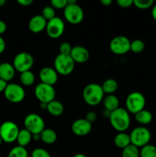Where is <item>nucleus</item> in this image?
<instances>
[{
  "label": "nucleus",
  "instance_id": "1",
  "mask_svg": "<svg viewBox=\"0 0 156 157\" xmlns=\"http://www.w3.org/2000/svg\"><path fill=\"white\" fill-rule=\"evenodd\" d=\"M109 120L112 127L119 133L126 131L129 128L131 124L129 113L126 109L122 107H119L112 111Z\"/></svg>",
  "mask_w": 156,
  "mask_h": 157
},
{
  "label": "nucleus",
  "instance_id": "2",
  "mask_svg": "<svg viewBox=\"0 0 156 157\" xmlns=\"http://www.w3.org/2000/svg\"><path fill=\"white\" fill-rule=\"evenodd\" d=\"M104 92L99 84L91 83L83 90V98L88 105L94 107L100 104L104 98Z\"/></svg>",
  "mask_w": 156,
  "mask_h": 157
},
{
  "label": "nucleus",
  "instance_id": "3",
  "mask_svg": "<svg viewBox=\"0 0 156 157\" xmlns=\"http://www.w3.org/2000/svg\"><path fill=\"white\" fill-rule=\"evenodd\" d=\"M145 104L146 100L145 96L139 91L131 92L125 99V109L128 113L133 114H136L141 110H144Z\"/></svg>",
  "mask_w": 156,
  "mask_h": 157
},
{
  "label": "nucleus",
  "instance_id": "4",
  "mask_svg": "<svg viewBox=\"0 0 156 157\" xmlns=\"http://www.w3.org/2000/svg\"><path fill=\"white\" fill-rule=\"evenodd\" d=\"M131 144L138 148H142L149 144L151 138V132L145 127L140 126L133 129L129 134Z\"/></svg>",
  "mask_w": 156,
  "mask_h": 157
},
{
  "label": "nucleus",
  "instance_id": "5",
  "mask_svg": "<svg viewBox=\"0 0 156 157\" xmlns=\"http://www.w3.org/2000/svg\"><path fill=\"white\" fill-rule=\"evenodd\" d=\"M54 66L58 75L67 76L73 72L75 67V62L70 55L59 54L55 58Z\"/></svg>",
  "mask_w": 156,
  "mask_h": 157
},
{
  "label": "nucleus",
  "instance_id": "6",
  "mask_svg": "<svg viewBox=\"0 0 156 157\" xmlns=\"http://www.w3.org/2000/svg\"><path fill=\"white\" fill-rule=\"evenodd\" d=\"M24 129L28 130L32 135L40 134L45 129L44 119L38 113H29L24 117Z\"/></svg>",
  "mask_w": 156,
  "mask_h": 157
},
{
  "label": "nucleus",
  "instance_id": "7",
  "mask_svg": "<svg viewBox=\"0 0 156 157\" xmlns=\"http://www.w3.org/2000/svg\"><path fill=\"white\" fill-rule=\"evenodd\" d=\"M19 128L13 121H5L0 125V136L3 142L12 144L17 140Z\"/></svg>",
  "mask_w": 156,
  "mask_h": 157
},
{
  "label": "nucleus",
  "instance_id": "8",
  "mask_svg": "<svg viewBox=\"0 0 156 157\" xmlns=\"http://www.w3.org/2000/svg\"><path fill=\"white\" fill-rule=\"evenodd\" d=\"M12 65L15 67V71L20 73L31 71L34 65V58L28 52H20L14 58Z\"/></svg>",
  "mask_w": 156,
  "mask_h": 157
},
{
  "label": "nucleus",
  "instance_id": "9",
  "mask_svg": "<svg viewBox=\"0 0 156 157\" xmlns=\"http://www.w3.org/2000/svg\"><path fill=\"white\" fill-rule=\"evenodd\" d=\"M35 95L40 103L48 104L50 101L55 100L56 91L54 86L39 83L35 88Z\"/></svg>",
  "mask_w": 156,
  "mask_h": 157
},
{
  "label": "nucleus",
  "instance_id": "10",
  "mask_svg": "<svg viewBox=\"0 0 156 157\" xmlns=\"http://www.w3.org/2000/svg\"><path fill=\"white\" fill-rule=\"evenodd\" d=\"M4 96L9 102L17 104L20 103L25 98V90L20 84L15 83L8 84L6 90L3 92Z\"/></svg>",
  "mask_w": 156,
  "mask_h": 157
},
{
  "label": "nucleus",
  "instance_id": "11",
  "mask_svg": "<svg viewBox=\"0 0 156 157\" xmlns=\"http://www.w3.org/2000/svg\"><path fill=\"white\" fill-rule=\"evenodd\" d=\"M64 18L72 25H77L83 21L84 12L82 8L76 4H67L64 9Z\"/></svg>",
  "mask_w": 156,
  "mask_h": 157
},
{
  "label": "nucleus",
  "instance_id": "12",
  "mask_svg": "<svg viewBox=\"0 0 156 157\" xmlns=\"http://www.w3.org/2000/svg\"><path fill=\"white\" fill-rule=\"evenodd\" d=\"M130 44L131 41L126 36L118 35L111 40L110 48L116 55H124L130 51Z\"/></svg>",
  "mask_w": 156,
  "mask_h": 157
},
{
  "label": "nucleus",
  "instance_id": "13",
  "mask_svg": "<svg viewBox=\"0 0 156 157\" xmlns=\"http://www.w3.org/2000/svg\"><path fill=\"white\" fill-rule=\"evenodd\" d=\"M45 30L50 38L57 39L64 34L65 30L64 21L59 17H54L51 20L47 21Z\"/></svg>",
  "mask_w": 156,
  "mask_h": 157
},
{
  "label": "nucleus",
  "instance_id": "14",
  "mask_svg": "<svg viewBox=\"0 0 156 157\" xmlns=\"http://www.w3.org/2000/svg\"><path fill=\"white\" fill-rule=\"evenodd\" d=\"M71 130L73 134L77 136L88 135L92 130V124L89 123L85 118L77 119L71 125Z\"/></svg>",
  "mask_w": 156,
  "mask_h": 157
},
{
  "label": "nucleus",
  "instance_id": "15",
  "mask_svg": "<svg viewBox=\"0 0 156 157\" xmlns=\"http://www.w3.org/2000/svg\"><path fill=\"white\" fill-rule=\"evenodd\" d=\"M39 78L41 83L54 86L58 80V74L53 67H44L39 71Z\"/></svg>",
  "mask_w": 156,
  "mask_h": 157
},
{
  "label": "nucleus",
  "instance_id": "16",
  "mask_svg": "<svg viewBox=\"0 0 156 157\" xmlns=\"http://www.w3.org/2000/svg\"><path fill=\"white\" fill-rule=\"evenodd\" d=\"M70 57L73 61L78 64H84L86 63L90 58V52L84 46L76 45L72 48L71 52L70 54Z\"/></svg>",
  "mask_w": 156,
  "mask_h": 157
},
{
  "label": "nucleus",
  "instance_id": "17",
  "mask_svg": "<svg viewBox=\"0 0 156 157\" xmlns=\"http://www.w3.org/2000/svg\"><path fill=\"white\" fill-rule=\"evenodd\" d=\"M47 21L41 15H34L28 22V29L33 33H40L46 29Z\"/></svg>",
  "mask_w": 156,
  "mask_h": 157
},
{
  "label": "nucleus",
  "instance_id": "18",
  "mask_svg": "<svg viewBox=\"0 0 156 157\" xmlns=\"http://www.w3.org/2000/svg\"><path fill=\"white\" fill-rule=\"evenodd\" d=\"M15 69L12 64L2 62L0 64V78L6 82L12 81L15 75Z\"/></svg>",
  "mask_w": 156,
  "mask_h": 157
},
{
  "label": "nucleus",
  "instance_id": "19",
  "mask_svg": "<svg viewBox=\"0 0 156 157\" xmlns=\"http://www.w3.org/2000/svg\"><path fill=\"white\" fill-rule=\"evenodd\" d=\"M102 103H103L105 110H109L110 112L113 111V110H116L119 107V98L114 94H109L104 97L103 100H102Z\"/></svg>",
  "mask_w": 156,
  "mask_h": 157
},
{
  "label": "nucleus",
  "instance_id": "20",
  "mask_svg": "<svg viewBox=\"0 0 156 157\" xmlns=\"http://www.w3.org/2000/svg\"><path fill=\"white\" fill-rule=\"evenodd\" d=\"M64 107L61 102L57 100L50 101L47 104V111L54 117H59L64 113Z\"/></svg>",
  "mask_w": 156,
  "mask_h": 157
},
{
  "label": "nucleus",
  "instance_id": "21",
  "mask_svg": "<svg viewBox=\"0 0 156 157\" xmlns=\"http://www.w3.org/2000/svg\"><path fill=\"white\" fill-rule=\"evenodd\" d=\"M114 144L116 146V147L123 150L124 148L131 144L129 134L125 132L118 133L114 137Z\"/></svg>",
  "mask_w": 156,
  "mask_h": 157
},
{
  "label": "nucleus",
  "instance_id": "22",
  "mask_svg": "<svg viewBox=\"0 0 156 157\" xmlns=\"http://www.w3.org/2000/svg\"><path fill=\"white\" fill-rule=\"evenodd\" d=\"M41 140L42 141L44 144H47V145H50L56 142L57 139H58V135L57 133L54 130L50 128H45L41 133Z\"/></svg>",
  "mask_w": 156,
  "mask_h": 157
},
{
  "label": "nucleus",
  "instance_id": "23",
  "mask_svg": "<svg viewBox=\"0 0 156 157\" xmlns=\"http://www.w3.org/2000/svg\"><path fill=\"white\" fill-rule=\"evenodd\" d=\"M135 119L139 124L144 127V126L149 124L152 121L153 116L152 113L149 110L144 109L135 114Z\"/></svg>",
  "mask_w": 156,
  "mask_h": 157
},
{
  "label": "nucleus",
  "instance_id": "24",
  "mask_svg": "<svg viewBox=\"0 0 156 157\" xmlns=\"http://www.w3.org/2000/svg\"><path fill=\"white\" fill-rule=\"evenodd\" d=\"M32 140V134L27 130L26 129H22L19 130L18 137H17V142H18V146L20 147H25L26 146L28 145Z\"/></svg>",
  "mask_w": 156,
  "mask_h": 157
},
{
  "label": "nucleus",
  "instance_id": "25",
  "mask_svg": "<svg viewBox=\"0 0 156 157\" xmlns=\"http://www.w3.org/2000/svg\"><path fill=\"white\" fill-rule=\"evenodd\" d=\"M104 94L106 95L114 94L115 92L118 89V83L113 78H108L101 85Z\"/></svg>",
  "mask_w": 156,
  "mask_h": 157
},
{
  "label": "nucleus",
  "instance_id": "26",
  "mask_svg": "<svg viewBox=\"0 0 156 157\" xmlns=\"http://www.w3.org/2000/svg\"><path fill=\"white\" fill-rule=\"evenodd\" d=\"M19 79L22 85L28 87L34 84L35 81V76L32 71H28L20 73Z\"/></svg>",
  "mask_w": 156,
  "mask_h": 157
},
{
  "label": "nucleus",
  "instance_id": "27",
  "mask_svg": "<svg viewBox=\"0 0 156 157\" xmlns=\"http://www.w3.org/2000/svg\"><path fill=\"white\" fill-rule=\"evenodd\" d=\"M140 150L136 146L130 144L124 148L122 152V157H139Z\"/></svg>",
  "mask_w": 156,
  "mask_h": 157
},
{
  "label": "nucleus",
  "instance_id": "28",
  "mask_svg": "<svg viewBox=\"0 0 156 157\" xmlns=\"http://www.w3.org/2000/svg\"><path fill=\"white\" fill-rule=\"evenodd\" d=\"M7 157H28V153L25 147L18 145L9 151Z\"/></svg>",
  "mask_w": 156,
  "mask_h": 157
},
{
  "label": "nucleus",
  "instance_id": "29",
  "mask_svg": "<svg viewBox=\"0 0 156 157\" xmlns=\"http://www.w3.org/2000/svg\"><path fill=\"white\" fill-rule=\"evenodd\" d=\"M139 157H156V147L151 144H148L142 147Z\"/></svg>",
  "mask_w": 156,
  "mask_h": 157
},
{
  "label": "nucleus",
  "instance_id": "30",
  "mask_svg": "<svg viewBox=\"0 0 156 157\" xmlns=\"http://www.w3.org/2000/svg\"><path fill=\"white\" fill-rule=\"evenodd\" d=\"M145 43L143 41L140 39H136L134 41H131L130 44V51L134 53H141L145 49Z\"/></svg>",
  "mask_w": 156,
  "mask_h": 157
},
{
  "label": "nucleus",
  "instance_id": "31",
  "mask_svg": "<svg viewBox=\"0 0 156 157\" xmlns=\"http://www.w3.org/2000/svg\"><path fill=\"white\" fill-rule=\"evenodd\" d=\"M133 5L139 9H147L154 6L153 0H133Z\"/></svg>",
  "mask_w": 156,
  "mask_h": 157
},
{
  "label": "nucleus",
  "instance_id": "32",
  "mask_svg": "<svg viewBox=\"0 0 156 157\" xmlns=\"http://www.w3.org/2000/svg\"><path fill=\"white\" fill-rule=\"evenodd\" d=\"M41 15H42L47 21H50L52 18L56 17V15H55V9H54L51 6H45V7L43 9L42 12H41Z\"/></svg>",
  "mask_w": 156,
  "mask_h": 157
},
{
  "label": "nucleus",
  "instance_id": "33",
  "mask_svg": "<svg viewBox=\"0 0 156 157\" xmlns=\"http://www.w3.org/2000/svg\"><path fill=\"white\" fill-rule=\"evenodd\" d=\"M32 157H51L47 150L43 148H35L31 154Z\"/></svg>",
  "mask_w": 156,
  "mask_h": 157
},
{
  "label": "nucleus",
  "instance_id": "34",
  "mask_svg": "<svg viewBox=\"0 0 156 157\" xmlns=\"http://www.w3.org/2000/svg\"><path fill=\"white\" fill-rule=\"evenodd\" d=\"M50 6L54 9H64L67 6V0H51Z\"/></svg>",
  "mask_w": 156,
  "mask_h": 157
},
{
  "label": "nucleus",
  "instance_id": "35",
  "mask_svg": "<svg viewBox=\"0 0 156 157\" xmlns=\"http://www.w3.org/2000/svg\"><path fill=\"white\" fill-rule=\"evenodd\" d=\"M71 44L69 42H63L60 44L59 46V52L60 54L62 55H70L72 50Z\"/></svg>",
  "mask_w": 156,
  "mask_h": 157
},
{
  "label": "nucleus",
  "instance_id": "36",
  "mask_svg": "<svg viewBox=\"0 0 156 157\" xmlns=\"http://www.w3.org/2000/svg\"><path fill=\"white\" fill-rule=\"evenodd\" d=\"M118 6L123 9L129 8L133 5V0H117L116 1Z\"/></svg>",
  "mask_w": 156,
  "mask_h": 157
},
{
  "label": "nucleus",
  "instance_id": "37",
  "mask_svg": "<svg viewBox=\"0 0 156 157\" xmlns=\"http://www.w3.org/2000/svg\"><path fill=\"white\" fill-rule=\"evenodd\" d=\"M85 119L87 120L89 123L93 124V123H94L95 121H96V119H97V115H96V113H95V112L90 111L86 114Z\"/></svg>",
  "mask_w": 156,
  "mask_h": 157
},
{
  "label": "nucleus",
  "instance_id": "38",
  "mask_svg": "<svg viewBox=\"0 0 156 157\" xmlns=\"http://www.w3.org/2000/svg\"><path fill=\"white\" fill-rule=\"evenodd\" d=\"M6 29H7L6 23L2 20H0V36H2V35L6 32Z\"/></svg>",
  "mask_w": 156,
  "mask_h": 157
},
{
  "label": "nucleus",
  "instance_id": "39",
  "mask_svg": "<svg viewBox=\"0 0 156 157\" xmlns=\"http://www.w3.org/2000/svg\"><path fill=\"white\" fill-rule=\"evenodd\" d=\"M6 48V41H5L4 38H2V36H0V55L2 54L3 52H5Z\"/></svg>",
  "mask_w": 156,
  "mask_h": 157
},
{
  "label": "nucleus",
  "instance_id": "40",
  "mask_svg": "<svg viewBox=\"0 0 156 157\" xmlns=\"http://www.w3.org/2000/svg\"><path fill=\"white\" fill-rule=\"evenodd\" d=\"M17 2L22 6H28L33 3V0H18Z\"/></svg>",
  "mask_w": 156,
  "mask_h": 157
},
{
  "label": "nucleus",
  "instance_id": "41",
  "mask_svg": "<svg viewBox=\"0 0 156 157\" xmlns=\"http://www.w3.org/2000/svg\"><path fill=\"white\" fill-rule=\"evenodd\" d=\"M8 84H9V83L6 82V81H4V80H2L0 78V93L5 91V90H6Z\"/></svg>",
  "mask_w": 156,
  "mask_h": 157
},
{
  "label": "nucleus",
  "instance_id": "42",
  "mask_svg": "<svg viewBox=\"0 0 156 157\" xmlns=\"http://www.w3.org/2000/svg\"><path fill=\"white\" fill-rule=\"evenodd\" d=\"M100 3L105 6H109L113 3L112 0H100Z\"/></svg>",
  "mask_w": 156,
  "mask_h": 157
},
{
  "label": "nucleus",
  "instance_id": "43",
  "mask_svg": "<svg viewBox=\"0 0 156 157\" xmlns=\"http://www.w3.org/2000/svg\"><path fill=\"white\" fill-rule=\"evenodd\" d=\"M151 15L152 18H154V21H156V4H154L152 6V9H151Z\"/></svg>",
  "mask_w": 156,
  "mask_h": 157
},
{
  "label": "nucleus",
  "instance_id": "44",
  "mask_svg": "<svg viewBox=\"0 0 156 157\" xmlns=\"http://www.w3.org/2000/svg\"><path fill=\"white\" fill-rule=\"evenodd\" d=\"M110 114H111V112L109 111V110H104V111L102 112V115H103L106 118H108V119L110 118Z\"/></svg>",
  "mask_w": 156,
  "mask_h": 157
},
{
  "label": "nucleus",
  "instance_id": "45",
  "mask_svg": "<svg viewBox=\"0 0 156 157\" xmlns=\"http://www.w3.org/2000/svg\"><path fill=\"white\" fill-rule=\"evenodd\" d=\"M32 140H34L35 141L41 140V136H40V134L32 135Z\"/></svg>",
  "mask_w": 156,
  "mask_h": 157
},
{
  "label": "nucleus",
  "instance_id": "46",
  "mask_svg": "<svg viewBox=\"0 0 156 157\" xmlns=\"http://www.w3.org/2000/svg\"><path fill=\"white\" fill-rule=\"evenodd\" d=\"M73 157H87V156H86L84 154H83V153H76V154H75Z\"/></svg>",
  "mask_w": 156,
  "mask_h": 157
},
{
  "label": "nucleus",
  "instance_id": "47",
  "mask_svg": "<svg viewBox=\"0 0 156 157\" xmlns=\"http://www.w3.org/2000/svg\"><path fill=\"white\" fill-rule=\"evenodd\" d=\"M67 4H76V0H67Z\"/></svg>",
  "mask_w": 156,
  "mask_h": 157
},
{
  "label": "nucleus",
  "instance_id": "48",
  "mask_svg": "<svg viewBox=\"0 0 156 157\" xmlns=\"http://www.w3.org/2000/svg\"><path fill=\"white\" fill-rule=\"evenodd\" d=\"M6 0H0V7L4 6L5 5H6Z\"/></svg>",
  "mask_w": 156,
  "mask_h": 157
},
{
  "label": "nucleus",
  "instance_id": "49",
  "mask_svg": "<svg viewBox=\"0 0 156 157\" xmlns=\"http://www.w3.org/2000/svg\"><path fill=\"white\" fill-rule=\"evenodd\" d=\"M2 143H3V141H2V140L1 136H0V147H1V145H2Z\"/></svg>",
  "mask_w": 156,
  "mask_h": 157
},
{
  "label": "nucleus",
  "instance_id": "50",
  "mask_svg": "<svg viewBox=\"0 0 156 157\" xmlns=\"http://www.w3.org/2000/svg\"><path fill=\"white\" fill-rule=\"evenodd\" d=\"M0 157H1V153H0Z\"/></svg>",
  "mask_w": 156,
  "mask_h": 157
}]
</instances>
